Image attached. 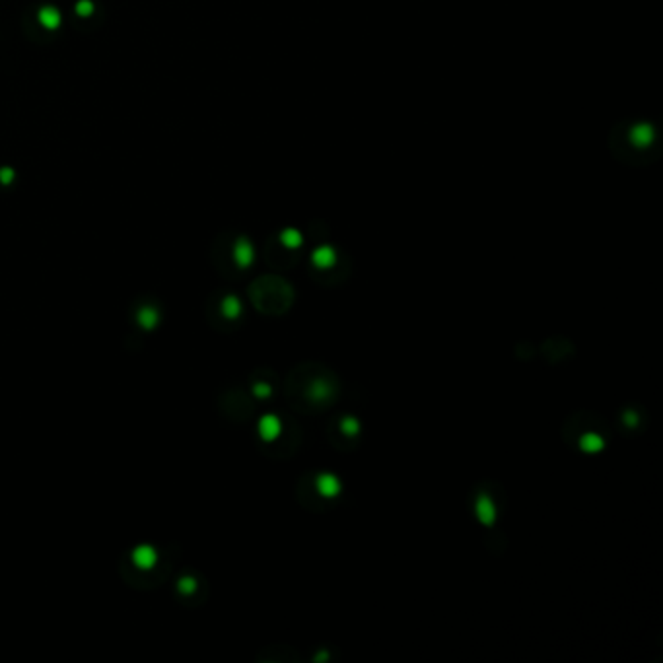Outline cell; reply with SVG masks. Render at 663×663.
Wrapping results in <instances>:
<instances>
[{
  "label": "cell",
  "instance_id": "1",
  "mask_svg": "<svg viewBox=\"0 0 663 663\" xmlns=\"http://www.w3.org/2000/svg\"><path fill=\"white\" fill-rule=\"evenodd\" d=\"M130 556L138 570H152L158 564V551L152 545H138Z\"/></svg>",
  "mask_w": 663,
  "mask_h": 663
},
{
  "label": "cell",
  "instance_id": "2",
  "mask_svg": "<svg viewBox=\"0 0 663 663\" xmlns=\"http://www.w3.org/2000/svg\"><path fill=\"white\" fill-rule=\"evenodd\" d=\"M282 430V424H280V418L275 416V414H264L263 418L259 420V434L264 441H273V439L278 438Z\"/></svg>",
  "mask_w": 663,
  "mask_h": 663
},
{
  "label": "cell",
  "instance_id": "3",
  "mask_svg": "<svg viewBox=\"0 0 663 663\" xmlns=\"http://www.w3.org/2000/svg\"><path fill=\"white\" fill-rule=\"evenodd\" d=\"M137 321H138V325L142 327V329H146V331H152V329H156V327H158V323H160V312H158L154 305H144V307H140V310H138Z\"/></svg>",
  "mask_w": 663,
  "mask_h": 663
},
{
  "label": "cell",
  "instance_id": "4",
  "mask_svg": "<svg viewBox=\"0 0 663 663\" xmlns=\"http://www.w3.org/2000/svg\"><path fill=\"white\" fill-rule=\"evenodd\" d=\"M37 20H39V24L43 25L45 29H57V27L61 25V12H59L55 6L47 4V6H43V8L39 10Z\"/></svg>",
  "mask_w": 663,
  "mask_h": 663
},
{
  "label": "cell",
  "instance_id": "5",
  "mask_svg": "<svg viewBox=\"0 0 663 663\" xmlns=\"http://www.w3.org/2000/svg\"><path fill=\"white\" fill-rule=\"evenodd\" d=\"M234 259H236V263L241 269H245V267H249L253 263V247H251V243L247 239H239L238 243H236V247H234Z\"/></svg>",
  "mask_w": 663,
  "mask_h": 663
},
{
  "label": "cell",
  "instance_id": "6",
  "mask_svg": "<svg viewBox=\"0 0 663 663\" xmlns=\"http://www.w3.org/2000/svg\"><path fill=\"white\" fill-rule=\"evenodd\" d=\"M317 488H319V492L323 496L333 498V496H337L338 492H340V482H338V478L335 475H319V478H317Z\"/></svg>",
  "mask_w": 663,
  "mask_h": 663
},
{
  "label": "cell",
  "instance_id": "7",
  "mask_svg": "<svg viewBox=\"0 0 663 663\" xmlns=\"http://www.w3.org/2000/svg\"><path fill=\"white\" fill-rule=\"evenodd\" d=\"M222 313H224L228 319L239 317V313H241V301L236 296H226L224 301H222Z\"/></svg>",
  "mask_w": 663,
  "mask_h": 663
},
{
  "label": "cell",
  "instance_id": "8",
  "mask_svg": "<svg viewBox=\"0 0 663 663\" xmlns=\"http://www.w3.org/2000/svg\"><path fill=\"white\" fill-rule=\"evenodd\" d=\"M476 515L480 517V521L490 523L494 519V506H492V502L488 500V498H480V502L476 504Z\"/></svg>",
  "mask_w": 663,
  "mask_h": 663
},
{
  "label": "cell",
  "instance_id": "9",
  "mask_svg": "<svg viewBox=\"0 0 663 663\" xmlns=\"http://www.w3.org/2000/svg\"><path fill=\"white\" fill-rule=\"evenodd\" d=\"M177 589H179V593H183V595H191V593L197 591V580H195L193 576H183V578L177 582Z\"/></svg>",
  "mask_w": 663,
  "mask_h": 663
},
{
  "label": "cell",
  "instance_id": "10",
  "mask_svg": "<svg viewBox=\"0 0 663 663\" xmlns=\"http://www.w3.org/2000/svg\"><path fill=\"white\" fill-rule=\"evenodd\" d=\"M92 12H94V2H92V0H78V2H76V14H78V16L88 18Z\"/></svg>",
  "mask_w": 663,
  "mask_h": 663
},
{
  "label": "cell",
  "instance_id": "11",
  "mask_svg": "<svg viewBox=\"0 0 663 663\" xmlns=\"http://www.w3.org/2000/svg\"><path fill=\"white\" fill-rule=\"evenodd\" d=\"M340 428L348 434V436H354V434H358V430H360V426H358V420L356 418H352V416H348V418H344L342 420V424H340Z\"/></svg>",
  "mask_w": 663,
  "mask_h": 663
},
{
  "label": "cell",
  "instance_id": "12",
  "mask_svg": "<svg viewBox=\"0 0 663 663\" xmlns=\"http://www.w3.org/2000/svg\"><path fill=\"white\" fill-rule=\"evenodd\" d=\"M315 263L319 267H327V264L333 263V253L329 249H319L315 253Z\"/></svg>",
  "mask_w": 663,
  "mask_h": 663
},
{
  "label": "cell",
  "instance_id": "13",
  "mask_svg": "<svg viewBox=\"0 0 663 663\" xmlns=\"http://www.w3.org/2000/svg\"><path fill=\"white\" fill-rule=\"evenodd\" d=\"M582 444H584V450H588V451H595L603 446V441H601L597 436H593V434H588L586 438L582 439Z\"/></svg>",
  "mask_w": 663,
  "mask_h": 663
},
{
  "label": "cell",
  "instance_id": "14",
  "mask_svg": "<svg viewBox=\"0 0 663 663\" xmlns=\"http://www.w3.org/2000/svg\"><path fill=\"white\" fill-rule=\"evenodd\" d=\"M253 391H255V395H257L259 399H264V397L271 395V387H269L267 383H257V385L253 387Z\"/></svg>",
  "mask_w": 663,
  "mask_h": 663
},
{
  "label": "cell",
  "instance_id": "15",
  "mask_svg": "<svg viewBox=\"0 0 663 663\" xmlns=\"http://www.w3.org/2000/svg\"><path fill=\"white\" fill-rule=\"evenodd\" d=\"M12 179H14L12 167H0V181H2V183H10Z\"/></svg>",
  "mask_w": 663,
  "mask_h": 663
},
{
  "label": "cell",
  "instance_id": "16",
  "mask_svg": "<svg viewBox=\"0 0 663 663\" xmlns=\"http://www.w3.org/2000/svg\"><path fill=\"white\" fill-rule=\"evenodd\" d=\"M288 245H298V236L296 234H286Z\"/></svg>",
  "mask_w": 663,
  "mask_h": 663
}]
</instances>
